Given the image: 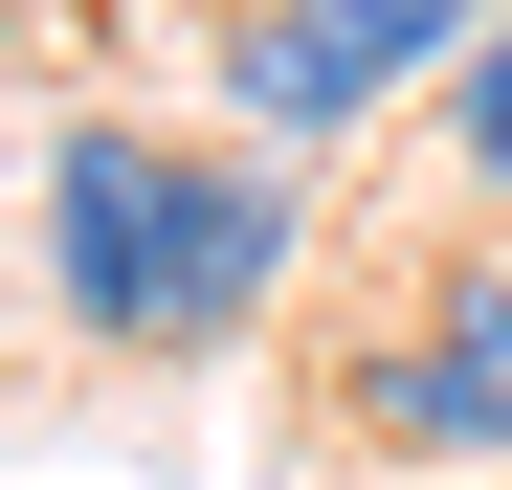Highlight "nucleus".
I'll use <instances>...</instances> for the list:
<instances>
[{
  "mask_svg": "<svg viewBox=\"0 0 512 490\" xmlns=\"http://www.w3.org/2000/svg\"><path fill=\"white\" fill-rule=\"evenodd\" d=\"M45 245H67V312L112 357H223L245 312L290 290V201L245 156H179V134H67L45 156Z\"/></svg>",
  "mask_w": 512,
  "mask_h": 490,
  "instance_id": "nucleus-1",
  "label": "nucleus"
},
{
  "mask_svg": "<svg viewBox=\"0 0 512 490\" xmlns=\"http://www.w3.org/2000/svg\"><path fill=\"white\" fill-rule=\"evenodd\" d=\"M423 45H468V0H245V23H223V67H245L268 134H357Z\"/></svg>",
  "mask_w": 512,
  "mask_h": 490,
  "instance_id": "nucleus-2",
  "label": "nucleus"
},
{
  "mask_svg": "<svg viewBox=\"0 0 512 490\" xmlns=\"http://www.w3.org/2000/svg\"><path fill=\"white\" fill-rule=\"evenodd\" d=\"M357 424L423 446V468H490L512 446V268H468L446 312H401V335L357 357Z\"/></svg>",
  "mask_w": 512,
  "mask_h": 490,
  "instance_id": "nucleus-3",
  "label": "nucleus"
},
{
  "mask_svg": "<svg viewBox=\"0 0 512 490\" xmlns=\"http://www.w3.org/2000/svg\"><path fill=\"white\" fill-rule=\"evenodd\" d=\"M468 156H490V179H512V23L468 45Z\"/></svg>",
  "mask_w": 512,
  "mask_h": 490,
  "instance_id": "nucleus-4",
  "label": "nucleus"
}]
</instances>
